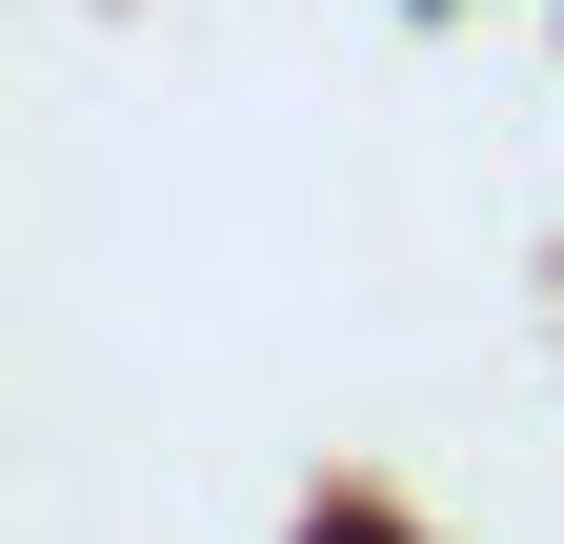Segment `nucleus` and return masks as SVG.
<instances>
[{"mask_svg":"<svg viewBox=\"0 0 564 544\" xmlns=\"http://www.w3.org/2000/svg\"><path fill=\"white\" fill-rule=\"evenodd\" d=\"M303 544H403V524H383L364 485H343V504H303Z\"/></svg>","mask_w":564,"mask_h":544,"instance_id":"f257e3e1","label":"nucleus"}]
</instances>
